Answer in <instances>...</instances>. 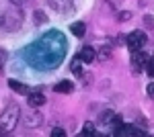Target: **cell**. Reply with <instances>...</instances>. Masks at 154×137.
I'll return each mask as SVG.
<instances>
[{
    "instance_id": "cell-1",
    "label": "cell",
    "mask_w": 154,
    "mask_h": 137,
    "mask_svg": "<svg viewBox=\"0 0 154 137\" xmlns=\"http://www.w3.org/2000/svg\"><path fill=\"white\" fill-rule=\"evenodd\" d=\"M19 117H21V109L17 104H11L4 113L0 115V133L12 131L14 125H17V121H19Z\"/></svg>"
},
{
    "instance_id": "cell-2",
    "label": "cell",
    "mask_w": 154,
    "mask_h": 137,
    "mask_svg": "<svg viewBox=\"0 0 154 137\" xmlns=\"http://www.w3.org/2000/svg\"><path fill=\"white\" fill-rule=\"evenodd\" d=\"M128 47H130V51H138V49H142L146 45V35L142 31H134L131 35H128Z\"/></svg>"
},
{
    "instance_id": "cell-3",
    "label": "cell",
    "mask_w": 154,
    "mask_h": 137,
    "mask_svg": "<svg viewBox=\"0 0 154 137\" xmlns=\"http://www.w3.org/2000/svg\"><path fill=\"white\" fill-rule=\"evenodd\" d=\"M146 61H148V55L144 53L142 49H138V51H131V68H134V72H136V74L144 70Z\"/></svg>"
},
{
    "instance_id": "cell-4",
    "label": "cell",
    "mask_w": 154,
    "mask_h": 137,
    "mask_svg": "<svg viewBox=\"0 0 154 137\" xmlns=\"http://www.w3.org/2000/svg\"><path fill=\"white\" fill-rule=\"evenodd\" d=\"M27 100H29V106H31V109H37V106H41V104H45V96H43L41 92H29V94H27Z\"/></svg>"
},
{
    "instance_id": "cell-5",
    "label": "cell",
    "mask_w": 154,
    "mask_h": 137,
    "mask_svg": "<svg viewBox=\"0 0 154 137\" xmlns=\"http://www.w3.org/2000/svg\"><path fill=\"white\" fill-rule=\"evenodd\" d=\"M95 55H97V51L93 49V47H82V49L78 51V59H80V61H84V64L95 61Z\"/></svg>"
},
{
    "instance_id": "cell-6",
    "label": "cell",
    "mask_w": 154,
    "mask_h": 137,
    "mask_svg": "<svg viewBox=\"0 0 154 137\" xmlns=\"http://www.w3.org/2000/svg\"><path fill=\"white\" fill-rule=\"evenodd\" d=\"M8 86H11V88H12L14 92H17V94H23V96H27V94H29V86H25L23 82L8 80Z\"/></svg>"
},
{
    "instance_id": "cell-7",
    "label": "cell",
    "mask_w": 154,
    "mask_h": 137,
    "mask_svg": "<svg viewBox=\"0 0 154 137\" xmlns=\"http://www.w3.org/2000/svg\"><path fill=\"white\" fill-rule=\"evenodd\" d=\"M72 88H74V84H72L70 80H62V82H58V84H56V88H54V90L60 92V94H70Z\"/></svg>"
},
{
    "instance_id": "cell-8",
    "label": "cell",
    "mask_w": 154,
    "mask_h": 137,
    "mask_svg": "<svg viewBox=\"0 0 154 137\" xmlns=\"http://www.w3.org/2000/svg\"><path fill=\"white\" fill-rule=\"evenodd\" d=\"M70 31H72L74 37H82V35L86 33V27H84V23H72Z\"/></svg>"
},
{
    "instance_id": "cell-9",
    "label": "cell",
    "mask_w": 154,
    "mask_h": 137,
    "mask_svg": "<svg viewBox=\"0 0 154 137\" xmlns=\"http://www.w3.org/2000/svg\"><path fill=\"white\" fill-rule=\"evenodd\" d=\"M144 72H146L150 78H154V57H148V61H146V66H144Z\"/></svg>"
},
{
    "instance_id": "cell-10",
    "label": "cell",
    "mask_w": 154,
    "mask_h": 137,
    "mask_svg": "<svg viewBox=\"0 0 154 137\" xmlns=\"http://www.w3.org/2000/svg\"><path fill=\"white\" fill-rule=\"evenodd\" d=\"M68 2H70V0H49V4H51L56 10H60V12H64L62 6H64V4H68Z\"/></svg>"
},
{
    "instance_id": "cell-11",
    "label": "cell",
    "mask_w": 154,
    "mask_h": 137,
    "mask_svg": "<svg viewBox=\"0 0 154 137\" xmlns=\"http://www.w3.org/2000/svg\"><path fill=\"white\" fill-rule=\"evenodd\" d=\"M39 121H41V117H39V115H33V117L27 119V127H37V125H39Z\"/></svg>"
},
{
    "instance_id": "cell-12",
    "label": "cell",
    "mask_w": 154,
    "mask_h": 137,
    "mask_svg": "<svg viewBox=\"0 0 154 137\" xmlns=\"http://www.w3.org/2000/svg\"><path fill=\"white\" fill-rule=\"evenodd\" d=\"M109 53H111V49H109V47H103V49H99L97 55L101 57V59H109Z\"/></svg>"
},
{
    "instance_id": "cell-13",
    "label": "cell",
    "mask_w": 154,
    "mask_h": 137,
    "mask_svg": "<svg viewBox=\"0 0 154 137\" xmlns=\"http://www.w3.org/2000/svg\"><path fill=\"white\" fill-rule=\"evenodd\" d=\"M113 117H115V113L107 111V113L103 115V123H105V125H109V123H113Z\"/></svg>"
},
{
    "instance_id": "cell-14",
    "label": "cell",
    "mask_w": 154,
    "mask_h": 137,
    "mask_svg": "<svg viewBox=\"0 0 154 137\" xmlns=\"http://www.w3.org/2000/svg\"><path fill=\"white\" fill-rule=\"evenodd\" d=\"M72 72H74V74H76L78 78H82V68H80L78 64H74V66H72Z\"/></svg>"
},
{
    "instance_id": "cell-15",
    "label": "cell",
    "mask_w": 154,
    "mask_h": 137,
    "mask_svg": "<svg viewBox=\"0 0 154 137\" xmlns=\"http://www.w3.org/2000/svg\"><path fill=\"white\" fill-rule=\"evenodd\" d=\"M146 94H148L150 98H154V82H150V84H148V88H146Z\"/></svg>"
},
{
    "instance_id": "cell-16",
    "label": "cell",
    "mask_w": 154,
    "mask_h": 137,
    "mask_svg": "<svg viewBox=\"0 0 154 137\" xmlns=\"http://www.w3.org/2000/svg\"><path fill=\"white\" fill-rule=\"evenodd\" d=\"M51 135H54V137H62V135H66V131H64V129H54Z\"/></svg>"
},
{
    "instance_id": "cell-17",
    "label": "cell",
    "mask_w": 154,
    "mask_h": 137,
    "mask_svg": "<svg viewBox=\"0 0 154 137\" xmlns=\"http://www.w3.org/2000/svg\"><path fill=\"white\" fill-rule=\"evenodd\" d=\"M119 125H121V117H119V115H115V117H113V127L117 129Z\"/></svg>"
},
{
    "instance_id": "cell-18",
    "label": "cell",
    "mask_w": 154,
    "mask_h": 137,
    "mask_svg": "<svg viewBox=\"0 0 154 137\" xmlns=\"http://www.w3.org/2000/svg\"><path fill=\"white\" fill-rule=\"evenodd\" d=\"M35 19L39 23H43V21H45V14H43V12H35Z\"/></svg>"
},
{
    "instance_id": "cell-19",
    "label": "cell",
    "mask_w": 154,
    "mask_h": 137,
    "mask_svg": "<svg viewBox=\"0 0 154 137\" xmlns=\"http://www.w3.org/2000/svg\"><path fill=\"white\" fill-rule=\"evenodd\" d=\"M119 19H121V21H128V19H131V12H121Z\"/></svg>"
},
{
    "instance_id": "cell-20",
    "label": "cell",
    "mask_w": 154,
    "mask_h": 137,
    "mask_svg": "<svg viewBox=\"0 0 154 137\" xmlns=\"http://www.w3.org/2000/svg\"><path fill=\"white\" fill-rule=\"evenodd\" d=\"M144 23L150 25V27H154V19H152V16H144Z\"/></svg>"
},
{
    "instance_id": "cell-21",
    "label": "cell",
    "mask_w": 154,
    "mask_h": 137,
    "mask_svg": "<svg viewBox=\"0 0 154 137\" xmlns=\"http://www.w3.org/2000/svg\"><path fill=\"white\" fill-rule=\"evenodd\" d=\"M84 131H88V133H95V127L91 125V123H86V125H84Z\"/></svg>"
},
{
    "instance_id": "cell-22",
    "label": "cell",
    "mask_w": 154,
    "mask_h": 137,
    "mask_svg": "<svg viewBox=\"0 0 154 137\" xmlns=\"http://www.w3.org/2000/svg\"><path fill=\"white\" fill-rule=\"evenodd\" d=\"M12 4H19V6H23V0H11Z\"/></svg>"
},
{
    "instance_id": "cell-23",
    "label": "cell",
    "mask_w": 154,
    "mask_h": 137,
    "mask_svg": "<svg viewBox=\"0 0 154 137\" xmlns=\"http://www.w3.org/2000/svg\"><path fill=\"white\" fill-rule=\"evenodd\" d=\"M2 61H4V57H2V53H0V64H2Z\"/></svg>"
}]
</instances>
